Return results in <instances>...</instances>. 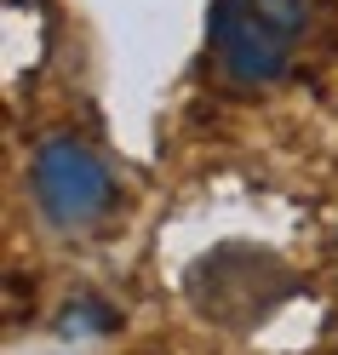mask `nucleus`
I'll list each match as a JSON object with an SVG mask.
<instances>
[{
  "label": "nucleus",
  "instance_id": "f257e3e1",
  "mask_svg": "<svg viewBox=\"0 0 338 355\" xmlns=\"http://www.w3.org/2000/svg\"><path fill=\"white\" fill-rule=\"evenodd\" d=\"M315 24V0H212V52L230 80L264 86L287 75Z\"/></svg>",
  "mask_w": 338,
  "mask_h": 355
},
{
  "label": "nucleus",
  "instance_id": "f03ea898",
  "mask_svg": "<svg viewBox=\"0 0 338 355\" xmlns=\"http://www.w3.org/2000/svg\"><path fill=\"white\" fill-rule=\"evenodd\" d=\"M292 293H298V275H292L276 252L241 247V241L212 247L189 270V304H195V315H207L212 327H230V332L258 327L269 309H276L281 298H292Z\"/></svg>",
  "mask_w": 338,
  "mask_h": 355
},
{
  "label": "nucleus",
  "instance_id": "7ed1b4c3",
  "mask_svg": "<svg viewBox=\"0 0 338 355\" xmlns=\"http://www.w3.org/2000/svg\"><path fill=\"white\" fill-rule=\"evenodd\" d=\"M35 201L63 230H81L115 201V184L81 138H47L35 149Z\"/></svg>",
  "mask_w": 338,
  "mask_h": 355
}]
</instances>
